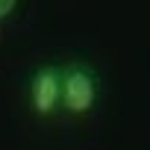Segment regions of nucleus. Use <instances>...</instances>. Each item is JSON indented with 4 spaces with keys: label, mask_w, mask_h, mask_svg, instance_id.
<instances>
[{
    "label": "nucleus",
    "mask_w": 150,
    "mask_h": 150,
    "mask_svg": "<svg viewBox=\"0 0 150 150\" xmlns=\"http://www.w3.org/2000/svg\"><path fill=\"white\" fill-rule=\"evenodd\" d=\"M97 100V74L80 62L62 71V106L71 115H83Z\"/></svg>",
    "instance_id": "nucleus-1"
},
{
    "label": "nucleus",
    "mask_w": 150,
    "mask_h": 150,
    "mask_svg": "<svg viewBox=\"0 0 150 150\" xmlns=\"http://www.w3.org/2000/svg\"><path fill=\"white\" fill-rule=\"evenodd\" d=\"M30 106L35 115H53L62 106V68L44 65L30 80Z\"/></svg>",
    "instance_id": "nucleus-2"
},
{
    "label": "nucleus",
    "mask_w": 150,
    "mask_h": 150,
    "mask_svg": "<svg viewBox=\"0 0 150 150\" xmlns=\"http://www.w3.org/2000/svg\"><path fill=\"white\" fill-rule=\"evenodd\" d=\"M15 9H18V3H15V0H0V21H6Z\"/></svg>",
    "instance_id": "nucleus-3"
}]
</instances>
